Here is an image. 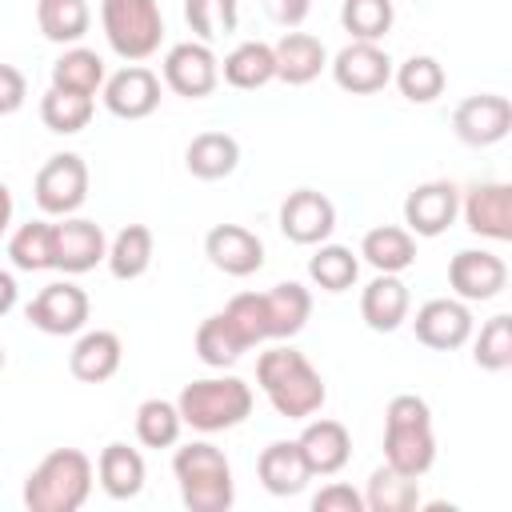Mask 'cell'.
<instances>
[{"instance_id":"cell-1","label":"cell","mask_w":512,"mask_h":512,"mask_svg":"<svg viewBox=\"0 0 512 512\" xmlns=\"http://www.w3.org/2000/svg\"><path fill=\"white\" fill-rule=\"evenodd\" d=\"M256 384L268 396V404L284 420H308L324 408V376L312 368V360L296 348H268L256 360Z\"/></svg>"},{"instance_id":"cell-2","label":"cell","mask_w":512,"mask_h":512,"mask_svg":"<svg viewBox=\"0 0 512 512\" xmlns=\"http://www.w3.org/2000/svg\"><path fill=\"white\" fill-rule=\"evenodd\" d=\"M384 464L420 480L436 464V436H432V408L416 392H400L388 400L384 412Z\"/></svg>"},{"instance_id":"cell-3","label":"cell","mask_w":512,"mask_h":512,"mask_svg":"<svg viewBox=\"0 0 512 512\" xmlns=\"http://www.w3.org/2000/svg\"><path fill=\"white\" fill-rule=\"evenodd\" d=\"M92 460L80 448H52L24 480L28 512H76L92 492Z\"/></svg>"},{"instance_id":"cell-4","label":"cell","mask_w":512,"mask_h":512,"mask_svg":"<svg viewBox=\"0 0 512 512\" xmlns=\"http://www.w3.org/2000/svg\"><path fill=\"white\" fill-rule=\"evenodd\" d=\"M172 472H176L180 500L188 512H228L232 508V500H236L232 464L216 444L192 440V444L176 448Z\"/></svg>"},{"instance_id":"cell-5","label":"cell","mask_w":512,"mask_h":512,"mask_svg":"<svg viewBox=\"0 0 512 512\" xmlns=\"http://www.w3.org/2000/svg\"><path fill=\"white\" fill-rule=\"evenodd\" d=\"M180 420L196 432H224L236 428L252 416V388L240 376H208L184 384L180 400Z\"/></svg>"},{"instance_id":"cell-6","label":"cell","mask_w":512,"mask_h":512,"mask_svg":"<svg viewBox=\"0 0 512 512\" xmlns=\"http://www.w3.org/2000/svg\"><path fill=\"white\" fill-rule=\"evenodd\" d=\"M100 24L108 48L128 64H140L152 52H160L164 16L156 0H100Z\"/></svg>"},{"instance_id":"cell-7","label":"cell","mask_w":512,"mask_h":512,"mask_svg":"<svg viewBox=\"0 0 512 512\" xmlns=\"http://www.w3.org/2000/svg\"><path fill=\"white\" fill-rule=\"evenodd\" d=\"M36 204L48 216H72L88 200V164L76 152H56L36 172Z\"/></svg>"},{"instance_id":"cell-8","label":"cell","mask_w":512,"mask_h":512,"mask_svg":"<svg viewBox=\"0 0 512 512\" xmlns=\"http://www.w3.org/2000/svg\"><path fill=\"white\" fill-rule=\"evenodd\" d=\"M88 308L92 304H88V292L80 284L56 280V284H44L32 296V304L24 308V316H28L32 328H40L48 336H72V332H80L88 324Z\"/></svg>"},{"instance_id":"cell-9","label":"cell","mask_w":512,"mask_h":512,"mask_svg":"<svg viewBox=\"0 0 512 512\" xmlns=\"http://www.w3.org/2000/svg\"><path fill=\"white\" fill-rule=\"evenodd\" d=\"M164 84L184 100L208 96L220 84V60H216L212 44H204V40L172 44L164 56Z\"/></svg>"},{"instance_id":"cell-10","label":"cell","mask_w":512,"mask_h":512,"mask_svg":"<svg viewBox=\"0 0 512 512\" xmlns=\"http://www.w3.org/2000/svg\"><path fill=\"white\" fill-rule=\"evenodd\" d=\"M452 128L468 148H488L500 144L512 132V104L500 92H476L468 100L456 104L452 112Z\"/></svg>"},{"instance_id":"cell-11","label":"cell","mask_w":512,"mask_h":512,"mask_svg":"<svg viewBox=\"0 0 512 512\" xmlns=\"http://www.w3.org/2000/svg\"><path fill=\"white\" fill-rule=\"evenodd\" d=\"M104 256H108V240L96 220L64 216L60 224H52V268L80 276V272H92Z\"/></svg>"},{"instance_id":"cell-12","label":"cell","mask_w":512,"mask_h":512,"mask_svg":"<svg viewBox=\"0 0 512 512\" xmlns=\"http://www.w3.org/2000/svg\"><path fill=\"white\" fill-rule=\"evenodd\" d=\"M332 80L352 96L380 92L392 80V56L376 40H348L332 56Z\"/></svg>"},{"instance_id":"cell-13","label":"cell","mask_w":512,"mask_h":512,"mask_svg":"<svg viewBox=\"0 0 512 512\" xmlns=\"http://www.w3.org/2000/svg\"><path fill=\"white\" fill-rule=\"evenodd\" d=\"M416 340L436 348V352H452V348H464L472 340V312H468V300H452V296H436L428 304L416 308Z\"/></svg>"},{"instance_id":"cell-14","label":"cell","mask_w":512,"mask_h":512,"mask_svg":"<svg viewBox=\"0 0 512 512\" xmlns=\"http://www.w3.org/2000/svg\"><path fill=\"white\" fill-rule=\"evenodd\" d=\"M460 212V188L452 180H428L416 184L404 196V224L412 236H440L452 228Z\"/></svg>"},{"instance_id":"cell-15","label":"cell","mask_w":512,"mask_h":512,"mask_svg":"<svg viewBox=\"0 0 512 512\" xmlns=\"http://www.w3.org/2000/svg\"><path fill=\"white\" fill-rule=\"evenodd\" d=\"M336 228V208L316 188H296L280 204V232L292 244H324Z\"/></svg>"},{"instance_id":"cell-16","label":"cell","mask_w":512,"mask_h":512,"mask_svg":"<svg viewBox=\"0 0 512 512\" xmlns=\"http://www.w3.org/2000/svg\"><path fill=\"white\" fill-rule=\"evenodd\" d=\"M448 284L460 300H492L508 284V264L484 248H460L448 260Z\"/></svg>"},{"instance_id":"cell-17","label":"cell","mask_w":512,"mask_h":512,"mask_svg":"<svg viewBox=\"0 0 512 512\" xmlns=\"http://www.w3.org/2000/svg\"><path fill=\"white\" fill-rule=\"evenodd\" d=\"M104 108L120 120H144L160 108V76L144 64H128L104 80Z\"/></svg>"},{"instance_id":"cell-18","label":"cell","mask_w":512,"mask_h":512,"mask_svg":"<svg viewBox=\"0 0 512 512\" xmlns=\"http://www.w3.org/2000/svg\"><path fill=\"white\" fill-rule=\"evenodd\" d=\"M204 256L224 276H252L264 268V240L244 224H216L204 236Z\"/></svg>"},{"instance_id":"cell-19","label":"cell","mask_w":512,"mask_h":512,"mask_svg":"<svg viewBox=\"0 0 512 512\" xmlns=\"http://www.w3.org/2000/svg\"><path fill=\"white\" fill-rule=\"evenodd\" d=\"M464 220L476 236L484 240H512V188L500 184V180H488V184H476L468 188L464 196Z\"/></svg>"},{"instance_id":"cell-20","label":"cell","mask_w":512,"mask_h":512,"mask_svg":"<svg viewBox=\"0 0 512 512\" xmlns=\"http://www.w3.org/2000/svg\"><path fill=\"white\" fill-rule=\"evenodd\" d=\"M296 444H300L304 464H308L312 476H336V472L348 464V456H352V436H348V428H344L340 420H328V416L304 420V432L296 436Z\"/></svg>"},{"instance_id":"cell-21","label":"cell","mask_w":512,"mask_h":512,"mask_svg":"<svg viewBox=\"0 0 512 512\" xmlns=\"http://www.w3.org/2000/svg\"><path fill=\"white\" fill-rule=\"evenodd\" d=\"M408 308H412V296L396 272H380L360 292V316L372 332H396L408 320Z\"/></svg>"},{"instance_id":"cell-22","label":"cell","mask_w":512,"mask_h":512,"mask_svg":"<svg viewBox=\"0 0 512 512\" xmlns=\"http://www.w3.org/2000/svg\"><path fill=\"white\" fill-rule=\"evenodd\" d=\"M120 360H124V344L116 332L108 328H96V332H84L68 356V368L76 380L84 384H104L120 372Z\"/></svg>"},{"instance_id":"cell-23","label":"cell","mask_w":512,"mask_h":512,"mask_svg":"<svg viewBox=\"0 0 512 512\" xmlns=\"http://www.w3.org/2000/svg\"><path fill=\"white\" fill-rule=\"evenodd\" d=\"M256 476H260V484L272 496H296L312 480V472H308L304 452H300L296 440H272L260 452V460H256Z\"/></svg>"},{"instance_id":"cell-24","label":"cell","mask_w":512,"mask_h":512,"mask_svg":"<svg viewBox=\"0 0 512 512\" xmlns=\"http://www.w3.org/2000/svg\"><path fill=\"white\" fill-rule=\"evenodd\" d=\"M264 316H268V340H292L312 316V292L296 280H280L264 292Z\"/></svg>"},{"instance_id":"cell-25","label":"cell","mask_w":512,"mask_h":512,"mask_svg":"<svg viewBox=\"0 0 512 512\" xmlns=\"http://www.w3.org/2000/svg\"><path fill=\"white\" fill-rule=\"evenodd\" d=\"M272 56H276V80H284V84H308L328 64L324 44L308 32H284L272 44Z\"/></svg>"},{"instance_id":"cell-26","label":"cell","mask_w":512,"mask_h":512,"mask_svg":"<svg viewBox=\"0 0 512 512\" xmlns=\"http://www.w3.org/2000/svg\"><path fill=\"white\" fill-rule=\"evenodd\" d=\"M96 476L112 500H132V496H140L148 468L136 448H128L124 440H112V444H104V452L96 460Z\"/></svg>"},{"instance_id":"cell-27","label":"cell","mask_w":512,"mask_h":512,"mask_svg":"<svg viewBox=\"0 0 512 512\" xmlns=\"http://www.w3.org/2000/svg\"><path fill=\"white\" fill-rule=\"evenodd\" d=\"M184 164L196 180H224L240 164V144L228 132H200L184 148Z\"/></svg>"},{"instance_id":"cell-28","label":"cell","mask_w":512,"mask_h":512,"mask_svg":"<svg viewBox=\"0 0 512 512\" xmlns=\"http://www.w3.org/2000/svg\"><path fill=\"white\" fill-rule=\"evenodd\" d=\"M220 76H224L232 88H240V92L264 88L268 80H276L272 44H264V40H244V44H236V48L224 56V64H220Z\"/></svg>"},{"instance_id":"cell-29","label":"cell","mask_w":512,"mask_h":512,"mask_svg":"<svg viewBox=\"0 0 512 512\" xmlns=\"http://www.w3.org/2000/svg\"><path fill=\"white\" fill-rule=\"evenodd\" d=\"M360 256L376 268V272H404L416 264V236L400 224H380L368 228L360 240Z\"/></svg>"},{"instance_id":"cell-30","label":"cell","mask_w":512,"mask_h":512,"mask_svg":"<svg viewBox=\"0 0 512 512\" xmlns=\"http://www.w3.org/2000/svg\"><path fill=\"white\" fill-rule=\"evenodd\" d=\"M152 248H156V240H152L148 224H124L116 232V240L108 244V256H104L108 272L116 280H140L152 268Z\"/></svg>"},{"instance_id":"cell-31","label":"cell","mask_w":512,"mask_h":512,"mask_svg":"<svg viewBox=\"0 0 512 512\" xmlns=\"http://www.w3.org/2000/svg\"><path fill=\"white\" fill-rule=\"evenodd\" d=\"M36 24L52 44H80L92 12L88 0H36Z\"/></svg>"},{"instance_id":"cell-32","label":"cell","mask_w":512,"mask_h":512,"mask_svg":"<svg viewBox=\"0 0 512 512\" xmlns=\"http://www.w3.org/2000/svg\"><path fill=\"white\" fill-rule=\"evenodd\" d=\"M420 504V484L388 464H380L372 476H368V488H364V508L372 512H412Z\"/></svg>"},{"instance_id":"cell-33","label":"cell","mask_w":512,"mask_h":512,"mask_svg":"<svg viewBox=\"0 0 512 512\" xmlns=\"http://www.w3.org/2000/svg\"><path fill=\"white\" fill-rule=\"evenodd\" d=\"M104 60L92 52V48H80L72 44L56 64H52V88H64V92H84V96H96L104 88Z\"/></svg>"},{"instance_id":"cell-34","label":"cell","mask_w":512,"mask_h":512,"mask_svg":"<svg viewBox=\"0 0 512 512\" xmlns=\"http://www.w3.org/2000/svg\"><path fill=\"white\" fill-rule=\"evenodd\" d=\"M308 276H312V284L324 288V292H344V288L356 284L360 260H356V252L344 248V244H320V248L308 256Z\"/></svg>"},{"instance_id":"cell-35","label":"cell","mask_w":512,"mask_h":512,"mask_svg":"<svg viewBox=\"0 0 512 512\" xmlns=\"http://www.w3.org/2000/svg\"><path fill=\"white\" fill-rule=\"evenodd\" d=\"M244 352H248V348H244V340L236 336V328L228 324L224 312L200 320V328H196V356H200L208 368H232Z\"/></svg>"},{"instance_id":"cell-36","label":"cell","mask_w":512,"mask_h":512,"mask_svg":"<svg viewBox=\"0 0 512 512\" xmlns=\"http://www.w3.org/2000/svg\"><path fill=\"white\" fill-rule=\"evenodd\" d=\"M40 120L48 132H60V136H72L80 128H88L92 120V96L84 92H64V88H48L40 96Z\"/></svg>"},{"instance_id":"cell-37","label":"cell","mask_w":512,"mask_h":512,"mask_svg":"<svg viewBox=\"0 0 512 512\" xmlns=\"http://www.w3.org/2000/svg\"><path fill=\"white\" fill-rule=\"evenodd\" d=\"M180 428H184V420H180V408L172 400L152 396L136 408V440L144 448H172L180 440Z\"/></svg>"},{"instance_id":"cell-38","label":"cell","mask_w":512,"mask_h":512,"mask_svg":"<svg viewBox=\"0 0 512 512\" xmlns=\"http://www.w3.org/2000/svg\"><path fill=\"white\" fill-rule=\"evenodd\" d=\"M444 84H448V76H444V64L436 56H408L396 68V88L412 104H432L444 92Z\"/></svg>"},{"instance_id":"cell-39","label":"cell","mask_w":512,"mask_h":512,"mask_svg":"<svg viewBox=\"0 0 512 512\" xmlns=\"http://www.w3.org/2000/svg\"><path fill=\"white\" fill-rule=\"evenodd\" d=\"M8 260L20 272H44L52 268V224L48 220H28L8 236Z\"/></svg>"},{"instance_id":"cell-40","label":"cell","mask_w":512,"mask_h":512,"mask_svg":"<svg viewBox=\"0 0 512 512\" xmlns=\"http://www.w3.org/2000/svg\"><path fill=\"white\" fill-rule=\"evenodd\" d=\"M396 20L392 0H344L340 4V24L352 40H384Z\"/></svg>"},{"instance_id":"cell-41","label":"cell","mask_w":512,"mask_h":512,"mask_svg":"<svg viewBox=\"0 0 512 512\" xmlns=\"http://www.w3.org/2000/svg\"><path fill=\"white\" fill-rule=\"evenodd\" d=\"M184 20L196 32V40L212 44L240 24V4L236 0H184Z\"/></svg>"},{"instance_id":"cell-42","label":"cell","mask_w":512,"mask_h":512,"mask_svg":"<svg viewBox=\"0 0 512 512\" xmlns=\"http://www.w3.org/2000/svg\"><path fill=\"white\" fill-rule=\"evenodd\" d=\"M472 360L484 372H504L512 364V316L508 312H496L492 320L480 324L472 340Z\"/></svg>"},{"instance_id":"cell-43","label":"cell","mask_w":512,"mask_h":512,"mask_svg":"<svg viewBox=\"0 0 512 512\" xmlns=\"http://www.w3.org/2000/svg\"><path fill=\"white\" fill-rule=\"evenodd\" d=\"M228 324L236 328V336L244 340V348L264 344L268 340V316H264V292H236L224 304Z\"/></svg>"},{"instance_id":"cell-44","label":"cell","mask_w":512,"mask_h":512,"mask_svg":"<svg viewBox=\"0 0 512 512\" xmlns=\"http://www.w3.org/2000/svg\"><path fill=\"white\" fill-rule=\"evenodd\" d=\"M312 508L316 512H364V492H356L352 484H324L316 496H312Z\"/></svg>"},{"instance_id":"cell-45","label":"cell","mask_w":512,"mask_h":512,"mask_svg":"<svg viewBox=\"0 0 512 512\" xmlns=\"http://www.w3.org/2000/svg\"><path fill=\"white\" fill-rule=\"evenodd\" d=\"M24 100H28V80H24V72L12 68V64H0V116L20 112Z\"/></svg>"},{"instance_id":"cell-46","label":"cell","mask_w":512,"mask_h":512,"mask_svg":"<svg viewBox=\"0 0 512 512\" xmlns=\"http://www.w3.org/2000/svg\"><path fill=\"white\" fill-rule=\"evenodd\" d=\"M264 12H268L272 24L296 28V24H304V16L312 12V0H264Z\"/></svg>"},{"instance_id":"cell-47","label":"cell","mask_w":512,"mask_h":512,"mask_svg":"<svg viewBox=\"0 0 512 512\" xmlns=\"http://www.w3.org/2000/svg\"><path fill=\"white\" fill-rule=\"evenodd\" d=\"M16 296H20V288H16L12 272H4V268H0V316H8V312L16 308Z\"/></svg>"},{"instance_id":"cell-48","label":"cell","mask_w":512,"mask_h":512,"mask_svg":"<svg viewBox=\"0 0 512 512\" xmlns=\"http://www.w3.org/2000/svg\"><path fill=\"white\" fill-rule=\"evenodd\" d=\"M8 224H12V192H8V184L0 180V236L8 232Z\"/></svg>"},{"instance_id":"cell-49","label":"cell","mask_w":512,"mask_h":512,"mask_svg":"<svg viewBox=\"0 0 512 512\" xmlns=\"http://www.w3.org/2000/svg\"><path fill=\"white\" fill-rule=\"evenodd\" d=\"M0 368H4V348H0Z\"/></svg>"}]
</instances>
